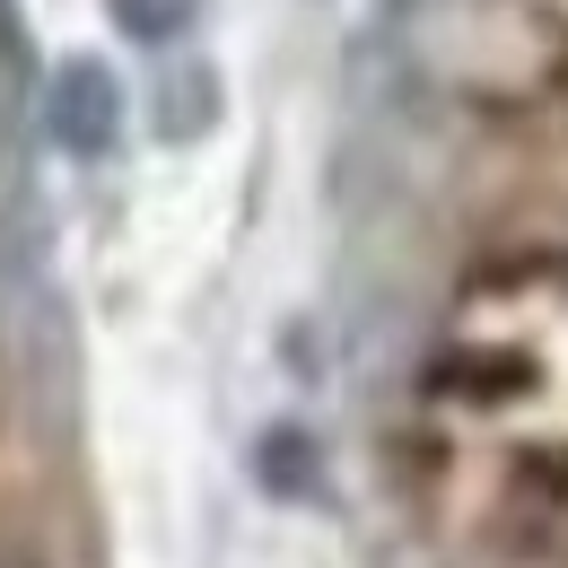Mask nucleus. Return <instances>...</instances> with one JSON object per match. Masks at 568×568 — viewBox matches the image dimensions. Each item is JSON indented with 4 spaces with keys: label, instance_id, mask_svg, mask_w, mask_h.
I'll return each mask as SVG.
<instances>
[{
    "label": "nucleus",
    "instance_id": "obj_1",
    "mask_svg": "<svg viewBox=\"0 0 568 568\" xmlns=\"http://www.w3.org/2000/svg\"><path fill=\"white\" fill-rule=\"evenodd\" d=\"M44 132L71 158H114V141H123V79L97 53H62L53 79H44Z\"/></svg>",
    "mask_w": 568,
    "mask_h": 568
},
{
    "label": "nucleus",
    "instance_id": "obj_2",
    "mask_svg": "<svg viewBox=\"0 0 568 568\" xmlns=\"http://www.w3.org/2000/svg\"><path fill=\"white\" fill-rule=\"evenodd\" d=\"M219 123V71L211 62H184V71L158 79V141H202Z\"/></svg>",
    "mask_w": 568,
    "mask_h": 568
},
{
    "label": "nucleus",
    "instance_id": "obj_3",
    "mask_svg": "<svg viewBox=\"0 0 568 568\" xmlns=\"http://www.w3.org/2000/svg\"><path fill=\"white\" fill-rule=\"evenodd\" d=\"M202 9H211V0H105V18H114L132 44H158V53L184 44V36L202 27Z\"/></svg>",
    "mask_w": 568,
    "mask_h": 568
},
{
    "label": "nucleus",
    "instance_id": "obj_4",
    "mask_svg": "<svg viewBox=\"0 0 568 568\" xmlns=\"http://www.w3.org/2000/svg\"><path fill=\"white\" fill-rule=\"evenodd\" d=\"M254 455H263V481H272V490H288V498L315 490V473H297V455H306V437H297V428H272Z\"/></svg>",
    "mask_w": 568,
    "mask_h": 568
},
{
    "label": "nucleus",
    "instance_id": "obj_5",
    "mask_svg": "<svg viewBox=\"0 0 568 568\" xmlns=\"http://www.w3.org/2000/svg\"><path fill=\"white\" fill-rule=\"evenodd\" d=\"M0 9H9V0H0Z\"/></svg>",
    "mask_w": 568,
    "mask_h": 568
}]
</instances>
